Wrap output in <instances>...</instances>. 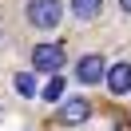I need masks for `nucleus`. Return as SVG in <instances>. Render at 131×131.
<instances>
[{
	"label": "nucleus",
	"mask_w": 131,
	"mask_h": 131,
	"mask_svg": "<svg viewBox=\"0 0 131 131\" xmlns=\"http://www.w3.org/2000/svg\"><path fill=\"white\" fill-rule=\"evenodd\" d=\"M60 20H64V4L60 0H28V24L32 28L52 32V28H60Z\"/></svg>",
	"instance_id": "1"
},
{
	"label": "nucleus",
	"mask_w": 131,
	"mask_h": 131,
	"mask_svg": "<svg viewBox=\"0 0 131 131\" xmlns=\"http://www.w3.org/2000/svg\"><path fill=\"white\" fill-rule=\"evenodd\" d=\"M32 68L36 72H60L64 68V48L60 44H36L32 48Z\"/></svg>",
	"instance_id": "2"
},
{
	"label": "nucleus",
	"mask_w": 131,
	"mask_h": 131,
	"mask_svg": "<svg viewBox=\"0 0 131 131\" xmlns=\"http://www.w3.org/2000/svg\"><path fill=\"white\" fill-rule=\"evenodd\" d=\"M103 83H107V91H111V95H127V91H131V64H115V68H107Z\"/></svg>",
	"instance_id": "3"
},
{
	"label": "nucleus",
	"mask_w": 131,
	"mask_h": 131,
	"mask_svg": "<svg viewBox=\"0 0 131 131\" xmlns=\"http://www.w3.org/2000/svg\"><path fill=\"white\" fill-rule=\"evenodd\" d=\"M75 75H80V83H88V88H91V83H99V80L107 75L103 56H83V60H80V68H75Z\"/></svg>",
	"instance_id": "4"
},
{
	"label": "nucleus",
	"mask_w": 131,
	"mask_h": 131,
	"mask_svg": "<svg viewBox=\"0 0 131 131\" xmlns=\"http://www.w3.org/2000/svg\"><path fill=\"white\" fill-rule=\"evenodd\" d=\"M88 115H91V103H88V99H80V95L68 99V103L60 107V123H83Z\"/></svg>",
	"instance_id": "5"
},
{
	"label": "nucleus",
	"mask_w": 131,
	"mask_h": 131,
	"mask_svg": "<svg viewBox=\"0 0 131 131\" xmlns=\"http://www.w3.org/2000/svg\"><path fill=\"white\" fill-rule=\"evenodd\" d=\"M99 8H103V0H72V12H75L80 20H95Z\"/></svg>",
	"instance_id": "6"
},
{
	"label": "nucleus",
	"mask_w": 131,
	"mask_h": 131,
	"mask_svg": "<svg viewBox=\"0 0 131 131\" xmlns=\"http://www.w3.org/2000/svg\"><path fill=\"white\" fill-rule=\"evenodd\" d=\"M64 88H68V83H64V75H52V80H48V88H44L40 95L48 99V103H60V95H64Z\"/></svg>",
	"instance_id": "7"
},
{
	"label": "nucleus",
	"mask_w": 131,
	"mask_h": 131,
	"mask_svg": "<svg viewBox=\"0 0 131 131\" xmlns=\"http://www.w3.org/2000/svg\"><path fill=\"white\" fill-rule=\"evenodd\" d=\"M12 83H16V91H20V95H36V75L32 72H16V80H12Z\"/></svg>",
	"instance_id": "8"
},
{
	"label": "nucleus",
	"mask_w": 131,
	"mask_h": 131,
	"mask_svg": "<svg viewBox=\"0 0 131 131\" xmlns=\"http://www.w3.org/2000/svg\"><path fill=\"white\" fill-rule=\"evenodd\" d=\"M119 8H123V12H131V0H119Z\"/></svg>",
	"instance_id": "9"
}]
</instances>
